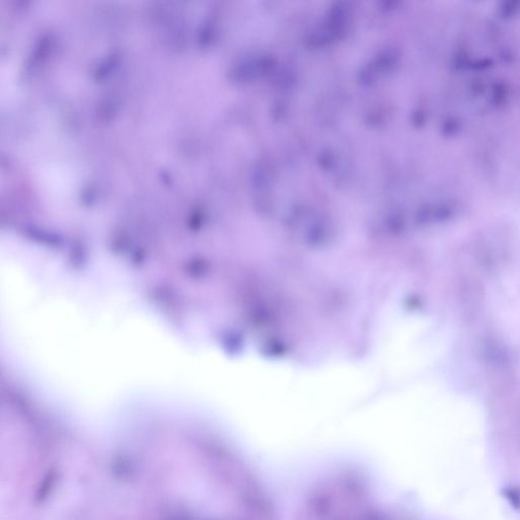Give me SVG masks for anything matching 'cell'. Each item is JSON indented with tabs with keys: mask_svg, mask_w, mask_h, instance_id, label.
Wrapping results in <instances>:
<instances>
[{
	"mask_svg": "<svg viewBox=\"0 0 520 520\" xmlns=\"http://www.w3.org/2000/svg\"><path fill=\"white\" fill-rule=\"evenodd\" d=\"M501 494L513 510L520 511L519 486H506L502 489Z\"/></svg>",
	"mask_w": 520,
	"mask_h": 520,
	"instance_id": "6da1fadb",
	"label": "cell"
}]
</instances>
